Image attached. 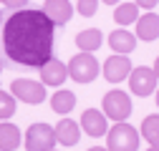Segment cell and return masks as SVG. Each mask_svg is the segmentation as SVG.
Returning a JSON list of instances; mask_svg holds the SVG:
<instances>
[{
  "mask_svg": "<svg viewBox=\"0 0 159 151\" xmlns=\"http://www.w3.org/2000/svg\"><path fill=\"white\" fill-rule=\"evenodd\" d=\"M154 103H157V108H159V86H157V91H154Z\"/></svg>",
  "mask_w": 159,
  "mask_h": 151,
  "instance_id": "cell-24",
  "label": "cell"
},
{
  "mask_svg": "<svg viewBox=\"0 0 159 151\" xmlns=\"http://www.w3.org/2000/svg\"><path fill=\"white\" fill-rule=\"evenodd\" d=\"M157 86H159V78H157L154 68H149V66L131 68V73H129V88H131L134 96L147 98V96H152V93L157 91Z\"/></svg>",
  "mask_w": 159,
  "mask_h": 151,
  "instance_id": "cell-7",
  "label": "cell"
},
{
  "mask_svg": "<svg viewBox=\"0 0 159 151\" xmlns=\"http://www.w3.org/2000/svg\"><path fill=\"white\" fill-rule=\"evenodd\" d=\"M136 41H159V15L154 10H147L144 15L136 18Z\"/></svg>",
  "mask_w": 159,
  "mask_h": 151,
  "instance_id": "cell-11",
  "label": "cell"
},
{
  "mask_svg": "<svg viewBox=\"0 0 159 151\" xmlns=\"http://www.w3.org/2000/svg\"><path fill=\"white\" fill-rule=\"evenodd\" d=\"M43 13L53 20V25H66L73 15V5H71V0H46Z\"/></svg>",
  "mask_w": 159,
  "mask_h": 151,
  "instance_id": "cell-13",
  "label": "cell"
},
{
  "mask_svg": "<svg viewBox=\"0 0 159 151\" xmlns=\"http://www.w3.org/2000/svg\"><path fill=\"white\" fill-rule=\"evenodd\" d=\"M98 3L101 0H76V10L81 18H93L96 10H98Z\"/></svg>",
  "mask_w": 159,
  "mask_h": 151,
  "instance_id": "cell-21",
  "label": "cell"
},
{
  "mask_svg": "<svg viewBox=\"0 0 159 151\" xmlns=\"http://www.w3.org/2000/svg\"><path fill=\"white\" fill-rule=\"evenodd\" d=\"M101 108H104V116L111 119L114 123L126 121L131 116V96L124 93V91H119V88H114V91H109L106 96H104Z\"/></svg>",
  "mask_w": 159,
  "mask_h": 151,
  "instance_id": "cell-4",
  "label": "cell"
},
{
  "mask_svg": "<svg viewBox=\"0 0 159 151\" xmlns=\"http://www.w3.org/2000/svg\"><path fill=\"white\" fill-rule=\"evenodd\" d=\"M139 15H142V13H139V5L131 0V3H119V5H116L114 20H116L119 25H131V23H136Z\"/></svg>",
  "mask_w": 159,
  "mask_h": 151,
  "instance_id": "cell-18",
  "label": "cell"
},
{
  "mask_svg": "<svg viewBox=\"0 0 159 151\" xmlns=\"http://www.w3.org/2000/svg\"><path fill=\"white\" fill-rule=\"evenodd\" d=\"M139 134H142V139L149 141V146H159V113H152L142 121Z\"/></svg>",
  "mask_w": 159,
  "mask_h": 151,
  "instance_id": "cell-19",
  "label": "cell"
},
{
  "mask_svg": "<svg viewBox=\"0 0 159 151\" xmlns=\"http://www.w3.org/2000/svg\"><path fill=\"white\" fill-rule=\"evenodd\" d=\"M10 93L15 96V101H23L28 106H38L46 101V86L41 81H33V78H15L10 83Z\"/></svg>",
  "mask_w": 159,
  "mask_h": 151,
  "instance_id": "cell-6",
  "label": "cell"
},
{
  "mask_svg": "<svg viewBox=\"0 0 159 151\" xmlns=\"http://www.w3.org/2000/svg\"><path fill=\"white\" fill-rule=\"evenodd\" d=\"M0 23H3V10H0Z\"/></svg>",
  "mask_w": 159,
  "mask_h": 151,
  "instance_id": "cell-29",
  "label": "cell"
},
{
  "mask_svg": "<svg viewBox=\"0 0 159 151\" xmlns=\"http://www.w3.org/2000/svg\"><path fill=\"white\" fill-rule=\"evenodd\" d=\"M53 151H56V149H53Z\"/></svg>",
  "mask_w": 159,
  "mask_h": 151,
  "instance_id": "cell-30",
  "label": "cell"
},
{
  "mask_svg": "<svg viewBox=\"0 0 159 151\" xmlns=\"http://www.w3.org/2000/svg\"><path fill=\"white\" fill-rule=\"evenodd\" d=\"M38 71H41V83L43 86L58 88V86H63L66 78H68V66L63 61H58V58H48Z\"/></svg>",
  "mask_w": 159,
  "mask_h": 151,
  "instance_id": "cell-9",
  "label": "cell"
},
{
  "mask_svg": "<svg viewBox=\"0 0 159 151\" xmlns=\"http://www.w3.org/2000/svg\"><path fill=\"white\" fill-rule=\"evenodd\" d=\"M104 139H106V149L109 151H136L139 141H142V134H139V128H134L131 123L119 121V123H114V128L106 131Z\"/></svg>",
  "mask_w": 159,
  "mask_h": 151,
  "instance_id": "cell-2",
  "label": "cell"
},
{
  "mask_svg": "<svg viewBox=\"0 0 159 151\" xmlns=\"http://www.w3.org/2000/svg\"><path fill=\"white\" fill-rule=\"evenodd\" d=\"M25 151H53L56 146V134H53V126L51 123H30L28 131H25Z\"/></svg>",
  "mask_w": 159,
  "mask_h": 151,
  "instance_id": "cell-5",
  "label": "cell"
},
{
  "mask_svg": "<svg viewBox=\"0 0 159 151\" xmlns=\"http://www.w3.org/2000/svg\"><path fill=\"white\" fill-rule=\"evenodd\" d=\"M101 3H106V5H119L121 0H101Z\"/></svg>",
  "mask_w": 159,
  "mask_h": 151,
  "instance_id": "cell-27",
  "label": "cell"
},
{
  "mask_svg": "<svg viewBox=\"0 0 159 151\" xmlns=\"http://www.w3.org/2000/svg\"><path fill=\"white\" fill-rule=\"evenodd\" d=\"M89 151H109V149H106V146H91Z\"/></svg>",
  "mask_w": 159,
  "mask_h": 151,
  "instance_id": "cell-26",
  "label": "cell"
},
{
  "mask_svg": "<svg viewBox=\"0 0 159 151\" xmlns=\"http://www.w3.org/2000/svg\"><path fill=\"white\" fill-rule=\"evenodd\" d=\"M78 126H81V131H86V136L98 139V136H106V131H109V119L104 116V111H98V108H86Z\"/></svg>",
  "mask_w": 159,
  "mask_h": 151,
  "instance_id": "cell-8",
  "label": "cell"
},
{
  "mask_svg": "<svg viewBox=\"0 0 159 151\" xmlns=\"http://www.w3.org/2000/svg\"><path fill=\"white\" fill-rule=\"evenodd\" d=\"M154 73H157V78H159V55H157V61H154Z\"/></svg>",
  "mask_w": 159,
  "mask_h": 151,
  "instance_id": "cell-25",
  "label": "cell"
},
{
  "mask_svg": "<svg viewBox=\"0 0 159 151\" xmlns=\"http://www.w3.org/2000/svg\"><path fill=\"white\" fill-rule=\"evenodd\" d=\"M53 134H56V144L61 146H76L81 141V126H78L73 119H61L56 126H53Z\"/></svg>",
  "mask_w": 159,
  "mask_h": 151,
  "instance_id": "cell-12",
  "label": "cell"
},
{
  "mask_svg": "<svg viewBox=\"0 0 159 151\" xmlns=\"http://www.w3.org/2000/svg\"><path fill=\"white\" fill-rule=\"evenodd\" d=\"M53 20L35 8L15 10L3 25V50L5 55L25 68H41L53 58Z\"/></svg>",
  "mask_w": 159,
  "mask_h": 151,
  "instance_id": "cell-1",
  "label": "cell"
},
{
  "mask_svg": "<svg viewBox=\"0 0 159 151\" xmlns=\"http://www.w3.org/2000/svg\"><path fill=\"white\" fill-rule=\"evenodd\" d=\"M109 45H111V50L119 53V55H129V53H134V48H136V35L129 33V30H124V28H119V30H114V33L109 35Z\"/></svg>",
  "mask_w": 159,
  "mask_h": 151,
  "instance_id": "cell-14",
  "label": "cell"
},
{
  "mask_svg": "<svg viewBox=\"0 0 159 151\" xmlns=\"http://www.w3.org/2000/svg\"><path fill=\"white\" fill-rule=\"evenodd\" d=\"M104 78L109 83H121L129 78V73H131V61H129V55H109V61L104 63Z\"/></svg>",
  "mask_w": 159,
  "mask_h": 151,
  "instance_id": "cell-10",
  "label": "cell"
},
{
  "mask_svg": "<svg viewBox=\"0 0 159 151\" xmlns=\"http://www.w3.org/2000/svg\"><path fill=\"white\" fill-rule=\"evenodd\" d=\"M101 43H104V35L98 28H86L76 35V48L81 53H93V50L101 48Z\"/></svg>",
  "mask_w": 159,
  "mask_h": 151,
  "instance_id": "cell-16",
  "label": "cell"
},
{
  "mask_svg": "<svg viewBox=\"0 0 159 151\" xmlns=\"http://www.w3.org/2000/svg\"><path fill=\"white\" fill-rule=\"evenodd\" d=\"M23 144L20 128L10 121H0V151H15Z\"/></svg>",
  "mask_w": 159,
  "mask_h": 151,
  "instance_id": "cell-15",
  "label": "cell"
},
{
  "mask_svg": "<svg viewBox=\"0 0 159 151\" xmlns=\"http://www.w3.org/2000/svg\"><path fill=\"white\" fill-rule=\"evenodd\" d=\"M147 151H159V146H149V149H147Z\"/></svg>",
  "mask_w": 159,
  "mask_h": 151,
  "instance_id": "cell-28",
  "label": "cell"
},
{
  "mask_svg": "<svg viewBox=\"0 0 159 151\" xmlns=\"http://www.w3.org/2000/svg\"><path fill=\"white\" fill-rule=\"evenodd\" d=\"M15 108H18L15 96L8 91H0V121H8L10 116H15Z\"/></svg>",
  "mask_w": 159,
  "mask_h": 151,
  "instance_id": "cell-20",
  "label": "cell"
},
{
  "mask_svg": "<svg viewBox=\"0 0 159 151\" xmlns=\"http://www.w3.org/2000/svg\"><path fill=\"white\" fill-rule=\"evenodd\" d=\"M66 66H68V78H73L76 83H91V81L98 78V71H101L96 55H91V53L73 55Z\"/></svg>",
  "mask_w": 159,
  "mask_h": 151,
  "instance_id": "cell-3",
  "label": "cell"
},
{
  "mask_svg": "<svg viewBox=\"0 0 159 151\" xmlns=\"http://www.w3.org/2000/svg\"><path fill=\"white\" fill-rule=\"evenodd\" d=\"M0 5H5L10 10H23L28 5V0H0Z\"/></svg>",
  "mask_w": 159,
  "mask_h": 151,
  "instance_id": "cell-22",
  "label": "cell"
},
{
  "mask_svg": "<svg viewBox=\"0 0 159 151\" xmlns=\"http://www.w3.org/2000/svg\"><path fill=\"white\" fill-rule=\"evenodd\" d=\"M51 108H53V113H58V116H68V113L76 108V93L66 91V88L56 91L51 96Z\"/></svg>",
  "mask_w": 159,
  "mask_h": 151,
  "instance_id": "cell-17",
  "label": "cell"
},
{
  "mask_svg": "<svg viewBox=\"0 0 159 151\" xmlns=\"http://www.w3.org/2000/svg\"><path fill=\"white\" fill-rule=\"evenodd\" d=\"M134 3L139 5V10H154L159 5V0H134Z\"/></svg>",
  "mask_w": 159,
  "mask_h": 151,
  "instance_id": "cell-23",
  "label": "cell"
}]
</instances>
